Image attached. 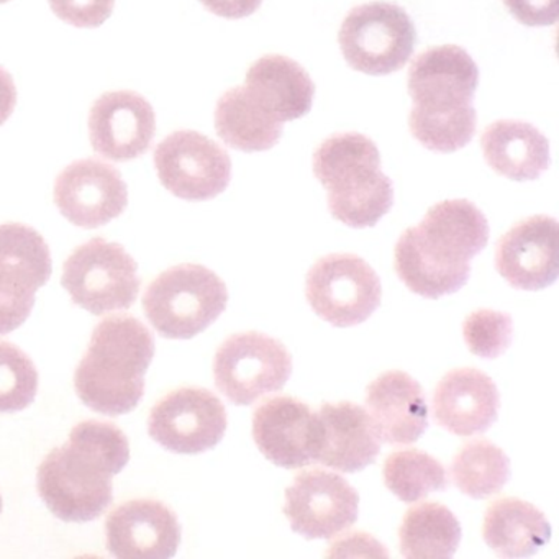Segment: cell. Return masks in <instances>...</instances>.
<instances>
[{
  "label": "cell",
  "instance_id": "6",
  "mask_svg": "<svg viewBox=\"0 0 559 559\" xmlns=\"http://www.w3.org/2000/svg\"><path fill=\"white\" fill-rule=\"evenodd\" d=\"M338 41L349 68L369 76H388L411 60L417 32L404 9L391 2H371L349 11Z\"/></svg>",
  "mask_w": 559,
  "mask_h": 559
},
{
  "label": "cell",
  "instance_id": "12",
  "mask_svg": "<svg viewBox=\"0 0 559 559\" xmlns=\"http://www.w3.org/2000/svg\"><path fill=\"white\" fill-rule=\"evenodd\" d=\"M284 513L304 538H335L358 520L359 493L338 474L304 471L287 487Z\"/></svg>",
  "mask_w": 559,
  "mask_h": 559
},
{
  "label": "cell",
  "instance_id": "19",
  "mask_svg": "<svg viewBox=\"0 0 559 559\" xmlns=\"http://www.w3.org/2000/svg\"><path fill=\"white\" fill-rule=\"evenodd\" d=\"M366 412L381 443H415L428 427L424 389L407 372L389 371L372 381Z\"/></svg>",
  "mask_w": 559,
  "mask_h": 559
},
{
  "label": "cell",
  "instance_id": "9",
  "mask_svg": "<svg viewBox=\"0 0 559 559\" xmlns=\"http://www.w3.org/2000/svg\"><path fill=\"white\" fill-rule=\"evenodd\" d=\"M290 374L293 356L283 343L264 333L230 336L214 359L215 385L235 405H251L280 392Z\"/></svg>",
  "mask_w": 559,
  "mask_h": 559
},
{
  "label": "cell",
  "instance_id": "13",
  "mask_svg": "<svg viewBox=\"0 0 559 559\" xmlns=\"http://www.w3.org/2000/svg\"><path fill=\"white\" fill-rule=\"evenodd\" d=\"M479 70L463 48L435 47L415 58L408 70V94L414 100L411 114L438 116L474 109Z\"/></svg>",
  "mask_w": 559,
  "mask_h": 559
},
{
  "label": "cell",
  "instance_id": "4",
  "mask_svg": "<svg viewBox=\"0 0 559 559\" xmlns=\"http://www.w3.org/2000/svg\"><path fill=\"white\" fill-rule=\"evenodd\" d=\"M313 175L329 191L330 214L352 228L374 227L394 205L378 146L359 133L330 136L313 153Z\"/></svg>",
  "mask_w": 559,
  "mask_h": 559
},
{
  "label": "cell",
  "instance_id": "25",
  "mask_svg": "<svg viewBox=\"0 0 559 559\" xmlns=\"http://www.w3.org/2000/svg\"><path fill=\"white\" fill-rule=\"evenodd\" d=\"M51 271L50 248L35 228L0 225V287L35 294L50 281Z\"/></svg>",
  "mask_w": 559,
  "mask_h": 559
},
{
  "label": "cell",
  "instance_id": "2",
  "mask_svg": "<svg viewBox=\"0 0 559 559\" xmlns=\"http://www.w3.org/2000/svg\"><path fill=\"white\" fill-rule=\"evenodd\" d=\"M489 241V222L473 202L456 199L433 205L417 227L395 245V273L418 296L440 299L463 289L471 260Z\"/></svg>",
  "mask_w": 559,
  "mask_h": 559
},
{
  "label": "cell",
  "instance_id": "17",
  "mask_svg": "<svg viewBox=\"0 0 559 559\" xmlns=\"http://www.w3.org/2000/svg\"><path fill=\"white\" fill-rule=\"evenodd\" d=\"M107 549L120 559H168L181 545L178 516L159 500L122 503L106 520Z\"/></svg>",
  "mask_w": 559,
  "mask_h": 559
},
{
  "label": "cell",
  "instance_id": "32",
  "mask_svg": "<svg viewBox=\"0 0 559 559\" xmlns=\"http://www.w3.org/2000/svg\"><path fill=\"white\" fill-rule=\"evenodd\" d=\"M60 21L78 28H97L112 15L116 0H48Z\"/></svg>",
  "mask_w": 559,
  "mask_h": 559
},
{
  "label": "cell",
  "instance_id": "33",
  "mask_svg": "<svg viewBox=\"0 0 559 559\" xmlns=\"http://www.w3.org/2000/svg\"><path fill=\"white\" fill-rule=\"evenodd\" d=\"M503 4L526 27H549L558 22L559 0H503Z\"/></svg>",
  "mask_w": 559,
  "mask_h": 559
},
{
  "label": "cell",
  "instance_id": "10",
  "mask_svg": "<svg viewBox=\"0 0 559 559\" xmlns=\"http://www.w3.org/2000/svg\"><path fill=\"white\" fill-rule=\"evenodd\" d=\"M159 181L176 198L211 201L230 185L231 159L218 143L192 130L166 136L155 150Z\"/></svg>",
  "mask_w": 559,
  "mask_h": 559
},
{
  "label": "cell",
  "instance_id": "24",
  "mask_svg": "<svg viewBox=\"0 0 559 559\" xmlns=\"http://www.w3.org/2000/svg\"><path fill=\"white\" fill-rule=\"evenodd\" d=\"M483 536L500 558H528L551 539V525L533 503L507 497L487 509Z\"/></svg>",
  "mask_w": 559,
  "mask_h": 559
},
{
  "label": "cell",
  "instance_id": "28",
  "mask_svg": "<svg viewBox=\"0 0 559 559\" xmlns=\"http://www.w3.org/2000/svg\"><path fill=\"white\" fill-rule=\"evenodd\" d=\"M454 486L471 499L499 493L510 479L507 454L487 440L467 441L451 464Z\"/></svg>",
  "mask_w": 559,
  "mask_h": 559
},
{
  "label": "cell",
  "instance_id": "34",
  "mask_svg": "<svg viewBox=\"0 0 559 559\" xmlns=\"http://www.w3.org/2000/svg\"><path fill=\"white\" fill-rule=\"evenodd\" d=\"M35 294L15 293L0 287V335L14 332L32 313Z\"/></svg>",
  "mask_w": 559,
  "mask_h": 559
},
{
  "label": "cell",
  "instance_id": "29",
  "mask_svg": "<svg viewBox=\"0 0 559 559\" xmlns=\"http://www.w3.org/2000/svg\"><path fill=\"white\" fill-rule=\"evenodd\" d=\"M384 483L399 500L407 503L448 489L443 464L420 450L392 453L384 463Z\"/></svg>",
  "mask_w": 559,
  "mask_h": 559
},
{
  "label": "cell",
  "instance_id": "7",
  "mask_svg": "<svg viewBox=\"0 0 559 559\" xmlns=\"http://www.w3.org/2000/svg\"><path fill=\"white\" fill-rule=\"evenodd\" d=\"M136 271V261L122 245L99 237L68 258L61 284L76 306L93 316H106L135 304L142 284Z\"/></svg>",
  "mask_w": 559,
  "mask_h": 559
},
{
  "label": "cell",
  "instance_id": "36",
  "mask_svg": "<svg viewBox=\"0 0 559 559\" xmlns=\"http://www.w3.org/2000/svg\"><path fill=\"white\" fill-rule=\"evenodd\" d=\"M15 104H17V87L11 73L0 67V127L11 119Z\"/></svg>",
  "mask_w": 559,
  "mask_h": 559
},
{
  "label": "cell",
  "instance_id": "3",
  "mask_svg": "<svg viewBox=\"0 0 559 559\" xmlns=\"http://www.w3.org/2000/svg\"><path fill=\"white\" fill-rule=\"evenodd\" d=\"M155 356L152 332L135 317L116 316L94 330L74 372V388L91 411L109 417L130 414L145 395V374Z\"/></svg>",
  "mask_w": 559,
  "mask_h": 559
},
{
  "label": "cell",
  "instance_id": "14",
  "mask_svg": "<svg viewBox=\"0 0 559 559\" xmlns=\"http://www.w3.org/2000/svg\"><path fill=\"white\" fill-rule=\"evenodd\" d=\"M55 204L81 228H99L119 217L129 204V189L119 169L96 158L71 163L55 182Z\"/></svg>",
  "mask_w": 559,
  "mask_h": 559
},
{
  "label": "cell",
  "instance_id": "30",
  "mask_svg": "<svg viewBox=\"0 0 559 559\" xmlns=\"http://www.w3.org/2000/svg\"><path fill=\"white\" fill-rule=\"evenodd\" d=\"M38 371L19 346L0 342V414L25 411L37 397Z\"/></svg>",
  "mask_w": 559,
  "mask_h": 559
},
{
  "label": "cell",
  "instance_id": "5",
  "mask_svg": "<svg viewBox=\"0 0 559 559\" xmlns=\"http://www.w3.org/2000/svg\"><path fill=\"white\" fill-rule=\"evenodd\" d=\"M224 281L201 264H179L159 274L143 296L153 329L169 340L194 338L227 309Z\"/></svg>",
  "mask_w": 559,
  "mask_h": 559
},
{
  "label": "cell",
  "instance_id": "31",
  "mask_svg": "<svg viewBox=\"0 0 559 559\" xmlns=\"http://www.w3.org/2000/svg\"><path fill=\"white\" fill-rule=\"evenodd\" d=\"M463 335L473 355L484 359L499 358L512 345V317L496 310H477L464 322Z\"/></svg>",
  "mask_w": 559,
  "mask_h": 559
},
{
  "label": "cell",
  "instance_id": "11",
  "mask_svg": "<svg viewBox=\"0 0 559 559\" xmlns=\"http://www.w3.org/2000/svg\"><path fill=\"white\" fill-rule=\"evenodd\" d=\"M227 411L207 389L182 388L169 392L150 414V437L178 454H201L224 440Z\"/></svg>",
  "mask_w": 559,
  "mask_h": 559
},
{
  "label": "cell",
  "instance_id": "15",
  "mask_svg": "<svg viewBox=\"0 0 559 559\" xmlns=\"http://www.w3.org/2000/svg\"><path fill=\"white\" fill-rule=\"evenodd\" d=\"M155 133L152 104L132 91L104 94L91 107V145L110 162H132L145 155Z\"/></svg>",
  "mask_w": 559,
  "mask_h": 559
},
{
  "label": "cell",
  "instance_id": "21",
  "mask_svg": "<svg viewBox=\"0 0 559 559\" xmlns=\"http://www.w3.org/2000/svg\"><path fill=\"white\" fill-rule=\"evenodd\" d=\"M317 417V463L342 473H358L374 463L381 453V440L366 408L352 402L323 404Z\"/></svg>",
  "mask_w": 559,
  "mask_h": 559
},
{
  "label": "cell",
  "instance_id": "8",
  "mask_svg": "<svg viewBox=\"0 0 559 559\" xmlns=\"http://www.w3.org/2000/svg\"><path fill=\"white\" fill-rule=\"evenodd\" d=\"M307 302L330 325L348 329L366 322L381 306L376 271L356 254L320 258L307 274Z\"/></svg>",
  "mask_w": 559,
  "mask_h": 559
},
{
  "label": "cell",
  "instance_id": "23",
  "mask_svg": "<svg viewBox=\"0 0 559 559\" xmlns=\"http://www.w3.org/2000/svg\"><path fill=\"white\" fill-rule=\"evenodd\" d=\"M484 159L503 178L535 181L549 166V142L536 127L499 120L480 136Z\"/></svg>",
  "mask_w": 559,
  "mask_h": 559
},
{
  "label": "cell",
  "instance_id": "35",
  "mask_svg": "<svg viewBox=\"0 0 559 559\" xmlns=\"http://www.w3.org/2000/svg\"><path fill=\"white\" fill-rule=\"evenodd\" d=\"M209 12L218 17L238 19L250 17L263 4V0H199Z\"/></svg>",
  "mask_w": 559,
  "mask_h": 559
},
{
  "label": "cell",
  "instance_id": "26",
  "mask_svg": "<svg viewBox=\"0 0 559 559\" xmlns=\"http://www.w3.org/2000/svg\"><path fill=\"white\" fill-rule=\"evenodd\" d=\"M215 130L238 152H267L283 135V122L261 109L245 87L227 91L215 107Z\"/></svg>",
  "mask_w": 559,
  "mask_h": 559
},
{
  "label": "cell",
  "instance_id": "27",
  "mask_svg": "<svg viewBox=\"0 0 559 559\" xmlns=\"http://www.w3.org/2000/svg\"><path fill=\"white\" fill-rule=\"evenodd\" d=\"M460 542L456 515L437 502L412 507L399 530V545L405 558H451Z\"/></svg>",
  "mask_w": 559,
  "mask_h": 559
},
{
  "label": "cell",
  "instance_id": "1",
  "mask_svg": "<svg viewBox=\"0 0 559 559\" xmlns=\"http://www.w3.org/2000/svg\"><path fill=\"white\" fill-rule=\"evenodd\" d=\"M129 461V438L117 425L83 421L38 467V493L63 522H93L112 503V477Z\"/></svg>",
  "mask_w": 559,
  "mask_h": 559
},
{
  "label": "cell",
  "instance_id": "37",
  "mask_svg": "<svg viewBox=\"0 0 559 559\" xmlns=\"http://www.w3.org/2000/svg\"><path fill=\"white\" fill-rule=\"evenodd\" d=\"M2 507H4V502H2V496H0V513H2Z\"/></svg>",
  "mask_w": 559,
  "mask_h": 559
},
{
  "label": "cell",
  "instance_id": "22",
  "mask_svg": "<svg viewBox=\"0 0 559 559\" xmlns=\"http://www.w3.org/2000/svg\"><path fill=\"white\" fill-rule=\"evenodd\" d=\"M245 90L251 99L280 122L307 116L312 109L316 84L297 61L267 55L251 64Z\"/></svg>",
  "mask_w": 559,
  "mask_h": 559
},
{
  "label": "cell",
  "instance_id": "38",
  "mask_svg": "<svg viewBox=\"0 0 559 559\" xmlns=\"http://www.w3.org/2000/svg\"><path fill=\"white\" fill-rule=\"evenodd\" d=\"M5 2H9V0H0V4H5Z\"/></svg>",
  "mask_w": 559,
  "mask_h": 559
},
{
  "label": "cell",
  "instance_id": "16",
  "mask_svg": "<svg viewBox=\"0 0 559 559\" xmlns=\"http://www.w3.org/2000/svg\"><path fill=\"white\" fill-rule=\"evenodd\" d=\"M558 222L535 215L513 225L496 248L500 276L522 290H542L559 276Z\"/></svg>",
  "mask_w": 559,
  "mask_h": 559
},
{
  "label": "cell",
  "instance_id": "18",
  "mask_svg": "<svg viewBox=\"0 0 559 559\" xmlns=\"http://www.w3.org/2000/svg\"><path fill=\"white\" fill-rule=\"evenodd\" d=\"M253 438L271 463L297 469L317 463L319 417L297 399H270L254 411Z\"/></svg>",
  "mask_w": 559,
  "mask_h": 559
},
{
  "label": "cell",
  "instance_id": "20",
  "mask_svg": "<svg viewBox=\"0 0 559 559\" xmlns=\"http://www.w3.org/2000/svg\"><path fill=\"white\" fill-rule=\"evenodd\" d=\"M499 408L496 382L479 369H454L435 389V420L457 437L489 430L497 420Z\"/></svg>",
  "mask_w": 559,
  "mask_h": 559
}]
</instances>
